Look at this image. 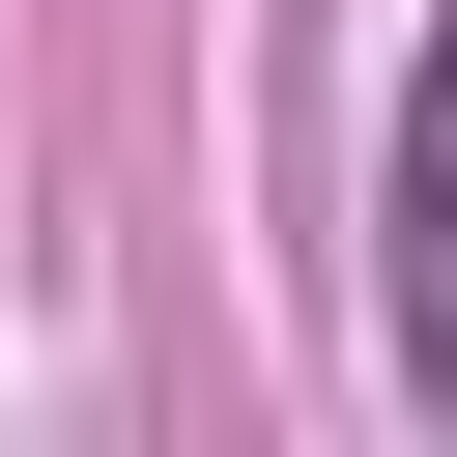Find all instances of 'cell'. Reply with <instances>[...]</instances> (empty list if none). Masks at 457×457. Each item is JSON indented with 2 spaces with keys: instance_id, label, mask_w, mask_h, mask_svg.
<instances>
[{
  "instance_id": "cell-1",
  "label": "cell",
  "mask_w": 457,
  "mask_h": 457,
  "mask_svg": "<svg viewBox=\"0 0 457 457\" xmlns=\"http://www.w3.org/2000/svg\"><path fill=\"white\" fill-rule=\"evenodd\" d=\"M371 314H400V371L457 400V29L400 57V200H371Z\"/></svg>"
}]
</instances>
